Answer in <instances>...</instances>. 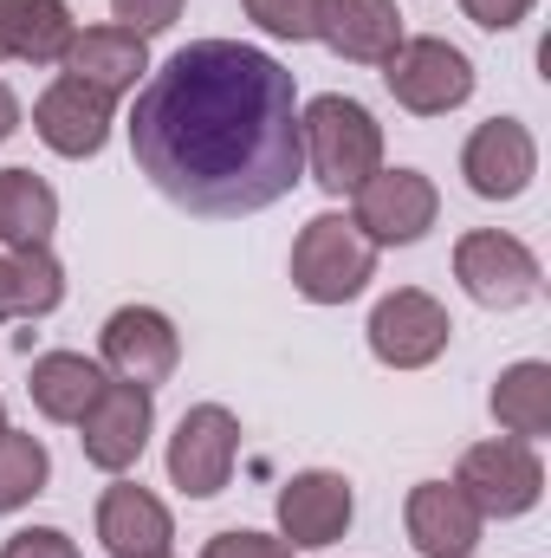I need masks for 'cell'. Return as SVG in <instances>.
<instances>
[{
	"mask_svg": "<svg viewBox=\"0 0 551 558\" xmlns=\"http://www.w3.org/2000/svg\"><path fill=\"white\" fill-rule=\"evenodd\" d=\"M448 338H454V318H448V305H441L434 292H421V286L390 292V299L370 312V351H377V364H390V371H421V364H434V357L448 351Z\"/></svg>",
	"mask_w": 551,
	"mask_h": 558,
	"instance_id": "ba28073f",
	"label": "cell"
},
{
	"mask_svg": "<svg viewBox=\"0 0 551 558\" xmlns=\"http://www.w3.org/2000/svg\"><path fill=\"white\" fill-rule=\"evenodd\" d=\"M201 558H292V546L273 533H215L201 546Z\"/></svg>",
	"mask_w": 551,
	"mask_h": 558,
	"instance_id": "4316f807",
	"label": "cell"
},
{
	"mask_svg": "<svg viewBox=\"0 0 551 558\" xmlns=\"http://www.w3.org/2000/svg\"><path fill=\"white\" fill-rule=\"evenodd\" d=\"M72 7L65 0H7V59L59 65L72 46Z\"/></svg>",
	"mask_w": 551,
	"mask_h": 558,
	"instance_id": "7402d4cb",
	"label": "cell"
},
{
	"mask_svg": "<svg viewBox=\"0 0 551 558\" xmlns=\"http://www.w3.org/2000/svg\"><path fill=\"white\" fill-rule=\"evenodd\" d=\"M59 228V195L33 169H0V247H46Z\"/></svg>",
	"mask_w": 551,
	"mask_h": 558,
	"instance_id": "44dd1931",
	"label": "cell"
},
{
	"mask_svg": "<svg viewBox=\"0 0 551 558\" xmlns=\"http://www.w3.org/2000/svg\"><path fill=\"white\" fill-rule=\"evenodd\" d=\"M105 384H111L105 364H91V357H78V351H46V357H33V371H26V397H33V410L46 422H78L98 403Z\"/></svg>",
	"mask_w": 551,
	"mask_h": 558,
	"instance_id": "d6986e66",
	"label": "cell"
},
{
	"mask_svg": "<svg viewBox=\"0 0 551 558\" xmlns=\"http://www.w3.org/2000/svg\"><path fill=\"white\" fill-rule=\"evenodd\" d=\"M454 487L474 500L480 520H519V513L539 507V494H546V468H539L532 441L500 435V441H474V448L461 454Z\"/></svg>",
	"mask_w": 551,
	"mask_h": 558,
	"instance_id": "277c9868",
	"label": "cell"
},
{
	"mask_svg": "<svg viewBox=\"0 0 551 558\" xmlns=\"http://www.w3.org/2000/svg\"><path fill=\"white\" fill-rule=\"evenodd\" d=\"M46 474H52L46 441L39 435H20V428H0V513H13L33 494H46Z\"/></svg>",
	"mask_w": 551,
	"mask_h": 558,
	"instance_id": "cb8c5ba5",
	"label": "cell"
},
{
	"mask_svg": "<svg viewBox=\"0 0 551 558\" xmlns=\"http://www.w3.org/2000/svg\"><path fill=\"white\" fill-rule=\"evenodd\" d=\"M111 13H118V26L149 39V33H169L182 20V0H111Z\"/></svg>",
	"mask_w": 551,
	"mask_h": 558,
	"instance_id": "484cf974",
	"label": "cell"
},
{
	"mask_svg": "<svg viewBox=\"0 0 551 558\" xmlns=\"http://www.w3.org/2000/svg\"><path fill=\"white\" fill-rule=\"evenodd\" d=\"M0 428H7V403H0Z\"/></svg>",
	"mask_w": 551,
	"mask_h": 558,
	"instance_id": "1f68e13d",
	"label": "cell"
},
{
	"mask_svg": "<svg viewBox=\"0 0 551 558\" xmlns=\"http://www.w3.org/2000/svg\"><path fill=\"white\" fill-rule=\"evenodd\" d=\"M493 416H500L506 435H519V441L551 435V364L526 357V364L500 371V384H493Z\"/></svg>",
	"mask_w": 551,
	"mask_h": 558,
	"instance_id": "603a6c76",
	"label": "cell"
},
{
	"mask_svg": "<svg viewBox=\"0 0 551 558\" xmlns=\"http://www.w3.org/2000/svg\"><path fill=\"white\" fill-rule=\"evenodd\" d=\"M357 500H351V481L331 474V468H311V474H292L279 487V539L298 546V553H325L344 539Z\"/></svg>",
	"mask_w": 551,
	"mask_h": 558,
	"instance_id": "7c38bea8",
	"label": "cell"
},
{
	"mask_svg": "<svg viewBox=\"0 0 551 558\" xmlns=\"http://www.w3.org/2000/svg\"><path fill=\"white\" fill-rule=\"evenodd\" d=\"M98 539H105L111 558H162L169 539H175V526H169V507H162L149 487L118 481V487H105V500H98Z\"/></svg>",
	"mask_w": 551,
	"mask_h": 558,
	"instance_id": "ac0fdd59",
	"label": "cell"
},
{
	"mask_svg": "<svg viewBox=\"0 0 551 558\" xmlns=\"http://www.w3.org/2000/svg\"><path fill=\"white\" fill-rule=\"evenodd\" d=\"M383 78H390V98L415 118H448L474 98V65L448 39H403L383 59Z\"/></svg>",
	"mask_w": 551,
	"mask_h": 558,
	"instance_id": "5b68a950",
	"label": "cell"
},
{
	"mask_svg": "<svg viewBox=\"0 0 551 558\" xmlns=\"http://www.w3.org/2000/svg\"><path fill=\"white\" fill-rule=\"evenodd\" d=\"M434 215H441V195L421 169H377L351 208V221L370 247H409L434 228Z\"/></svg>",
	"mask_w": 551,
	"mask_h": 558,
	"instance_id": "52a82bcc",
	"label": "cell"
},
{
	"mask_svg": "<svg viewBox=\"0 0 551 558\" xmlns=\"http://www.w3.org/2000/svg\"><path fill=\"white\" fill-rule=\"evenodd\" d=\"M149 428H156V403H149V390H137V384H105L98 403L78 416V448H85L91 468L124 474V468H137L143 461Z\"/></svg>",
	"mask_w": 551,
	"mask_h": 558,
	"instance_id": "8fae6325",
	"label": "cell"
},
{
	"mask_svg": "<svg viewBox=\"0 0 551 558\" xmlns=\"http://www.w3.org/2000/svg\"><path fill=\"white\" fill-rule=\"evenodd\" d=\"M403 526H409V546L421 558H474L480 553V513H474V500L454 481H421V487H409Z\"/></svg>",
	"mask_w": 551,
	"mask_h": 558,
	"instance_id": "9a60e30c",
	"label": "cell"
},
{
	"mask_svg": "<svg viewBox=\"0 0 551 558\" xmlns=\"http://www.w3.org/2000/svg\"><path fill=\"white\" fill-rule=\"evenodd\" d=\"M234 461H241V422L228 416L221 403H195L188 416L175 422V435H169V481L182 494H195V500L221 494Z\"/></svg>",
	"mask_w": 551,
	"mask_h": 558,
	"instance_id": "9c48e42d",
	"label": "cell"
},
{
	"mask_svg": "<svg viewBox=\"0 0 551 558\" xmlns=\"http://www.w3.org/2000/svg\"><path fill=\"white\" fill-rule=\"evenodd\" d=\"M454 279L467 286L474 305L513 312V305L539 299V254H532L526 241L500 234V228H474V234H461V247H454Z\"/></svg>",
	"mask_w": 551,
	"mask_h": 558,
	"instance_id": "8992f818",
	"label": "cell"
},
{
	"mask_svg": "<svg viewBox=\"0 0 551 558\" xmlns=\"http://www.w3.org/2000/svg\"><path fill=\"white\" fill-rule=\"evenodd\" d=\"M461 7H467V20L487 26V33H506V26H519V20L532 13V0H461Z\"/></svg>",
	"mask_w": 551,
	"mask_h": 558,
	"instance_id": "f1b7e54d",
	"label": "cell"
},
{
	"mask_svg": "<svg viewBox=\"0 0 551 558\" xmlns=\"http://www.w3.org/2000/svg\"><path fill=\"white\" fill-rule=\"evenodd\" d=\"M162 558H169V553H162Z\"/></svg>",
	"mask_w": 551,
	"mask_h": 558,
	"instance_id": "d6a6232c",
	"label": "cell"
},
{
	"mask_svg": "<svg viewBox=\"0 0 551 558\" xmlns=\"http://www.w3.org/2000/svg\"><path fill=\"white\" fill-rule=\"evenodd\" d=\"M0 558H78V546L59 533V526H26V533H13Z\"/></svg>",
	"mask_w": 551,
	"mask_h": 558,
	"instance_id": "83f0119b",
	"label": "cell"
},
{
	"mask_svg": "<svg viewBox=\"0 0 551 558\" xmlns=\"http://www.w3.org/2000/svg\"><path fill=\"white\" fill-rule=\"evenodd\" d=\"M247 7V20L260 26V33H273V39H318V7L325 0H241Z\"/></svg>",
	"mask_w": 551,
	"mask_h": 558,
	"instance_id": "d4e9b609",
	"label": "cell"
},
{
	"mask_svg": "<svg viewBox=\"0 0 551 558\" xmlns=\"http://www.w3.org/2000/svg\"><path fill=\"white\" fill-rule=\"evenodd\" d=\"M318 39L351 65H383L403 46V13H396V0H325Z\"/></svg>",
	"mask_w": 551,
	"mask_h": 558,
	"instance_id": "e0dca14e",
	"label": "cell"
},
{
	"mask_svg": "<svg viewBox=\"0 0 551 558\" xmlns=\"http://www.w3.org/2000/svg\"><path fill=\"white\" fill-rule=\"evenodd\" d=\"M33 131H39V143L52 156L85 162V156H98L111 143V98L78 85V78H52L39 92V105H33Z\"/></svg>",
	"mask_w": 551,
	"mask_h": 558,
	"instance_id": "5bb4252c",
	"label": "cell"
},
{
	"mask_svg": "<svg viewBox=\"0 0 551 558\" xmlns=\"http://www.w3.org/2000/svg\"><path fill=\"white\" fill-rule=\"evenodd\" d=\"M59 299H65V267L46 247L0 254V318H46Z\"/></svg>",
	"mask_w": 551,
	"mask_h": 558,
	"instance_id": "ffe728a7",
	"label": "cell"
},
{
	"mask_svg": "<svg viewBox=\"0 0 551 558\" xmlns=\"http://www.w3.org/2000/svg\"><path fill=\"white\" fill-rule=\"evenodd\" d=\"M0 59H7V0H0Z\"/></svg>",
	"mask_w": 551,
	"mask_h": 558,
	"instance_id": "4dcf8cb0",
	"label": "cell"
},
{
	"mask_svg": "<svg viewBox=\"0 0 551 558\" xmlns=\"http://www.w3.org/2000/svg\"><path fill=\"white\" fill-rule=\"evenodd\" d=\"M13 131H20V98H13V92L0 85V143L13 137Z\"/></svg>",
	"mask_w": 551,
	"mask_h": 558,
	"instance_id": "f546056e",
	"label": "cell"
},
{
	"mask_svg": "<svg viewBox=\"0 0 551 558\" xmlns=\"http://www.w3.org/2000/svg\"><path fill=\"white\" fill-rule=\"evenodd\" d=\"M298 149H305V169L325 195H357L383 169V124L357 98L325 92L298 111Z\"/></svg>",
	"mask_w": 551,
	"mask_h": 558,
	"instance_id": "7a4b0ae2",
	"label": "cell"
},
{
	"mask_svg": "<svg viewBox=\"0 0 551 558\" xmlns=\"http://www.w3.org/2000/svg\"><path fill=\"white\" fill-rule=\"evenodd\" d=\"M59 65H65V78L118 98V92H137V78L149 72V46L131 26H85V33H72Z\"/></svg>",
	"mask_w": 551,
	"mask_h": 558,
	"instance_id": "2e32d148",
	"label": "cell"
},
{
	"mask_svg": "<svg viewBox=\"0 0 551 558\" xmlns=\"http://www.w3.org/2000/svg\"><path fill=\"white\" fill-rule=\"evenodd\" d=\"M137 169L175 208L201 221H241L292 195L298 85L273 52L241 39H195L169 52L137 92L131 118Z\"/></svg>",
	"mask_w": 551,
	"mask_h": 558,
	"instance_id": "6da1fadb",
	"label": "cell"
},
{
	"mask_svg": "<svg viewBox=\"0 0 551 558\" xmlns=\"http://www.w3.org/2000/svg\"><path fill=\"white\" fill-rule=\"evenodd\" d=\"M461 175H467V189H474L480 202H513V195H526L532 175H539V143H532V131H526L519 118H493V124H480V131L467 137Z\"/></svg>",
	"mask_w": 551,
	"mask_h": 558,
	"instance_id": "4fadbf2b",
	"label": "cell"
},
{
	"mask_svg": "<svg viewBox=\"0 0 551 558\" xmlns=\"http://www.w3.org/2000/svg\"><path fill=\"white\" fill-rule=\"evenodd\" d=\"M98 344H105V371L118 384H137V390L169 384L175 377V357H182V338H175V325L156 305H118L105 318Z\"/></svg>",
	"mask_w": 551,
	"mask_h": 558,
	"instance_id": "30bf717a",
	"label": "cell"
},
{
	"mask_svg": "<svg viewBox=\"0 0 551 558\" xmlns=\"http://www.w3.org/2000/svg\"><path fill=\"white\" fill-rule=\"evenodd\" d=\"M370 274H377V247L357 234V221L318 215V221L298 228V241H292V286H298V299L344 305V299H357L370 286Z\"/></svg>",
	"mask_w": 551,
	"mask_h": 558,
	"instance_id": "3957f363",
	"label": "cell"
}]
</instances>
